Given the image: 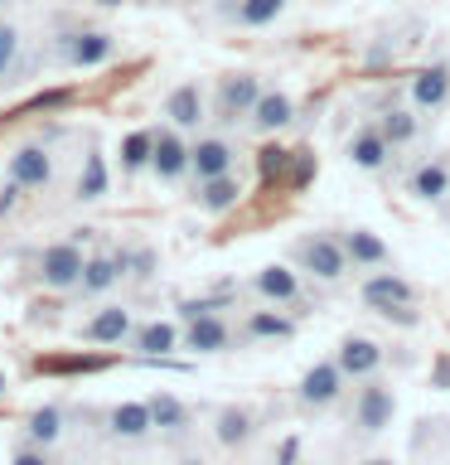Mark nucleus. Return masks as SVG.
Masks as SVG:
<instances>
[{
    "label": "nucleus",
    "mask_w": 450,
    "mask_h": 465,
    "mask_svg": "<svg viewBox=\"0 0 450 465\" xmlns=\"http://www.w3.org/2000/svg\"><path fill=\"white\" fill-rule=\"evenodd\" d=\"M363 301H368L377 315L397 320V325H412V320H416V311H412V305H416L412 282H402V276H392V272L368 276V282H363Z\"/></svg>",
    "instance_id": "f257e3e1"
},
{
    "label": "nucleus",
    "mask_w": 450,
    "mask_h": 465,
    "mask_svg": "<svg viewBox=\"0 0 450 465\" xmlns=\"http://www.w3.org/2000/svg\"><path fill=\"white\" fill-rule=\"evenodd\" d=\"M290 257H296L300 272L319 276V282H339V276L348 272V252L339 238H329V232H315V238H300L296 247H290Z\"/></svg>",
    "instance_id": "f03ea898"
},
{
    "label": "nucleus",
    "mask_w": 450,
    "mask_h": 465,
    "mask_svg": "<svg viewBox=\"0 0 450 465\" xmlns=\"http://www.w3.org/2000/svg\"><path fill=\"white\" fill-rule=\"evenodd\" d=\"M83 267H87V257L78 252V242H54L39 262V276L54 291H73V286H83Z\"/></svg>",
    "instance_id": "7ed1b4c3"
},
{
    "label": "nucleus",
    "mask_w": 450,
    "mask_h": 465,
    "mask_svg": "<svg viewBox=\"0 0 450 465\" xmlns=\"http://www.w3.org/2000/svg\"><path fill=\"white\" fill-rule=\"evenodd\" d=\"M344 392V369H339V359H325V363H315L310 373L296 383V398L305 407H329L334 398Z\"/></svg>",
    "instance_id": "20e7f679"
},
{
    "label": "nucleus",
    "mask_w": 450,
    "mask_h": 465,
    "mask_svg": "<svg viewBox=\"0 0 450 465\" xmlns=\"http://www.w3.org/2000/svg\"><path fill=\"white\" fill-rule=\"evenodd\" d=\"M112 58V35L102 29H78V35L64 39V64L68 68H97Z\"/></svg>",
    "instance_id": "39448f33"
},
{
    "label": "nucleus",
    "mask_w": 450,
    "mask_h": 465,
    "mask_svg": "<svg viewBox=\"0 0 450 465\" xmlns=\"http://www.w3.org/2000/svg\"><path fill=\"white\" fill-rule=\"evenodd\" d=\"M392 412H397V398H392V388H383V383L358 388L354 421H358L363 431H383V427H392Z\"/></svg>",
    "instance_id": "423d86ee"
},
{
    "label": "nucleus",
    "mask_w": 450,
    "mask_h": 465,
    "mask_svg": "<svg viewBox=\"0 0 450 465\" xmlns=\"http://www.w3.org/2000/svg\"><path fill=\"white\" fill-rule=\"evenodd\" d=\"M257 97H261L257 73H232V78H223V87H218V107H223L228 122H238V116H252Z\"/></svg>",
    "instance_id": "0eeeda50"
},
{
    "label": "nucleus",
    "mask_w": 450,
    "mask_h": 465,
    "mask_svg": "<svg viewBox=\"0 0 450 465\" xmlns=\"http://www.w3.org/2000/svg\"><path fill=\"white\" fill-rule=\"evenodd\" d=\"M10 180L20 184V189H44V184L54 180L49 151H44V145H20V151H15V160H10Z\"/></svg>",
    "instance_id": "6e6552de"
},
{
    "label": "nucleus",
    "mask_w": 450,
    "mask_h": 465,
    "mask_svg": "<svg viewBox=\"0 0 450 465\" xmlns=\"http://www.w3.org/2000/svg\"><path fill=\"white\" fill-rule=\"evenodd\" d=\"M334 359H339L344 378H373V373H377V363H383V344L363 340V334H348Z\"/></svg>",
    "instance_id": "1a4fd4ad"
},
{
    "label": "nucleus",
    "mask_w": 450,
    "mask_h": 465,
    "mask_svg": "<svg viewBox=\"0 0 450 465\" xmlns=\"http://www.w3.org/2000/svg\"><path fill=\"white\" fill-rule=\"evenodd\" d=\"M228 344H232V334H228V325H223V315H199V320H189L184 349H194V354H223Z\"/></svg>",
    "instance_id": "9d476101"
},
{
    "label": "nucleus",
    "mask_w": 450,
    "mask_h": 465,
    "mask_svg": "<svg viewBox=\"0 0 450 465\" xmlns=\"http://www.w3.org/2000/svg\"><path fill=\"white\" fill-rule=\"evenodd\" d=\"M189 170L199 174V180H213V174H228L232 170V145L223 136H203L194 145V160H189Z\"/></svg>",
    "instance_id": "9b49d317"
},
{
    "label": "nucleus",
    "mask_w": 450,
    "mask_h": 465,
    "mask_svg": "<svg viewBox=\"0 0 450 465\" xmlns=\"http://www.w3.org/2000/svg\"><path fill=\"white\" fill-rule=\"evenodd\" d=\"M387 136H383V126H363L354 141H348V160H354L358 170H383L387 165Z\"/></svg>",
    "instance_id": "f8f14e48"
},
{
    "label": "nucleus",
    "mask_w": 450,
    "mask_h": 465,
    "mask_svg": "<svg viewBox=\"0 0 450 465\" xmlns=\"http://www.w3.org/2000/svg\"><path fill=\"white\" fill-rule=\"evenodd\" d=\"M189 160H194V145H184L180 136H155L151 170L160 174V180H180V174L189 170Z\"/></svg>",
    "instance_id": "ddd939ff"
},
{
    "label": "nucleus",
    "mask_w": 450,
    "mask_h": 465,
    "mask_svg": "<svg viewBox=\"0 0 450 465\" xmlns=\"http://www.w3.org/2000/svg\"><path fill=\"white\" fill-rule=\"evenodd\" d=\"M107 427H112V436H126V441H136V436H145V431L155 427L151 402H116L112 417H107Z\"/></svg>",
    "instance_id": "4468645a"
},
{
    "label": "nucleus",
    "mask_w": 450,
    "mask_h": 465,
    "mask_svg": "<svg viewBox=\"0 0 450 465\" xmlns=\"http://www.w3.org/2000/svg\"><path fill=\"white\" fill-rule=\"evenodd\" d=\"M87 340L93 344H122L126 334H131V315H126V305H107V311H97L93 320H87Z\"/></svg>",
    "instance_id": "2eb2a0df"
},
{
    "label": "nucleus",
    "mask_w": 450,
    "mask_h": 465,
    "mask_svg": "<svg viewBox=\"0 0 450 465\" xmlns=\"http://www.w3.org/2000/svg\"><path fill=\"white\" fill-rule=\"evenodd\" d=\"M339 242H344L348 262H358V267H383V262H387V242L377 238V232L348 228V232H339Z\"/></svg>",
    "instance_id": "dca6fc26"
},
{
    "label": "nucleus",
    "mask_w": 450,
    "mask_h": 465,
    "mask_svg": "<svg viewBox=\"0 0 450 465\" xmlns=\"http://www.w3.org/2000/svg\"><path fill=\"white\" fill-rule=\"evenodd\" d=\"M450 97V68H421L412 78V102L416 107H441V102Z\"/></svg>",
    "instance_id": "f3484780"
},
{
    "label": "nucleus",
    "mask_w": 450,
    "mask_h": 465,
    "mask_svg": "<svg viewBox=\"0 0 450 465\" xmlns=\"http://www.w3.org/2000/svg\"><path fill=\"white\" fill-rule=\"evenodd\" d=\"M252 291H257V296H267V301H296L300 282H296V272H290V267H261L252 276Z\"/></svg>",
    "instance_id": "a211bd4d"
},
{
    "label": "nucleus",
    "mask_w": 450,
    "mask_h": 465,
    "mask_svg": "<svg viewBox=\"0 0 450 465\" xmlns=\"http://www.w3.org/2000/svg\"><path fill=\"white\" fill-rule=\"evenodd\" d=\"M290 116H296V107H290V97H286V93H261L247 122H252L257 131H281Z\"/></svg>",
    "instance_id": "6ab92c4d"
},
{
    "label": "nucleus",
    "mask_w": 450,
    "mask_h": 465,
    "mask_svg": "<svg viewBox=\"0 0 450 465\" xmlns=\"http://www.w3.org/2000/svg\"><path fill=\"white\" fill-rule=\"evenodd\" d=\"M131 344H136L141 354H170V349H180V330H174L170 320H151V325L131 330Z\"/></svg>",
    "instance_id": "aec40b11"
},
{
    "label": "nucleus",
    "mask_w": 450,
    "mask_h": 465,
    "mask_svg": "<svg viewBox=\"0 0 450 465\" xmlns=\"http://www.w3.org/2000/svg\"><path fill=\"white\" fill-rule=\"evenodd\" d=\"M406 189H412L416 199H426V203H435L441 194H450V170L441 165V160H431V165H421L412 180H406Z\"/></svg>",
    "instance_id": "412c9836"
},
{
    "label": "nucleus",
    "mask_w": 450,
    "mask_h": 465,
    "mask_svg": "<svg viewBox=\"0 0 450 465\" xmlns=\"http://www.w3.org/2000/svg\"><path fill=\"white\" fill-rule=\"evenodd\" d=\"M112 174H107V160H102V151H87L83 160V180H78V199L83 203H97L102 194H107Z\"/></svg>",
    "instance_id": "4be33fe9"
},
{
    "label": "nucleus",
    "mask_w": 450,
    "mask_h": 465,
    "mask_svg": "<svg viewBox=\"0 0 450 465\" xmlns=\"http://www.w3.org/2000/svg\"><path fill=\"white\" fill-rule=\"evenodd\" d=\"M24 431H29V441L34 446H54L58 436H64V407H39V412H29V421H24Z\"/></svg>",
    "instance_id": "5701e85b"
},
{
    "label": "nucleus",
    "mask_w": 450,
    "mask_h": 465,
    "mask_svg": "<svg viewBox=\"0 0 450 465\" xmlns=\"http://www.w3.org/2000/svg\"><path fill=\"white\" fill-rule=\"evenodd\" d=\"M238 180H232V174H213V180H203V189H199V203L209 213H223V209H232V203H238Z\"/></svg>",
    "instance_id": "b1692460"
},
{
    "label": "nucleus",
    "mask_w": 450,
    "mask_h": 465,
    "mask_svg": "<svg viewBox=\"0 0 450 465\" xmlns=\"http://www.w3.org/2000/svg\"><path fill=\"white\" fill-rule=\"evenodd\" d=\"M213 436H218V446H242L247 436H252V412H242V407H228V412H218Z\"/></svg>",
    "instance_id": "393cba45"
},
{
    "label": "nucleus",
    "mask_w": 450,
    "mask_h": 465,
    "mask_svg": "<svg viewBox=\"0 0 450 465\" xmlns=\"http://www.w3.org/2000/svg\"><path fill=\"white\" fill-rule=\"evenodd\" d=\"M165 112H170V122L174 126H199L203 122V107H199V87H174L170 102H165Z\"/></svg>",
    "instance_id": "a878e982"
},
{
    "label": "nucleus",
    "mask_w": 450,
    "mask_h": 465,
    "mask_svg": "<svg viewBox=\"0 0 450 465\" xmlns=\"http://www.w3.org/2000/svg\"><path fill=\"white\" fill-rule=\"evenodd\" d=\"M116 276H122V257H93L83 267V291H93V296H102Z\"/></svg>",
    "instance_id": "bb28decb"
},
{
    "label": "nucleus",
    "mask_w": 450,
    "mask_h": 465,
    "mask_svg": "<svg viewBox=\"0 0 450 465\" xmlns=\"http://www.w3.org/2000/svg\"><path fill=\"white\" fill-rule=\"evenodd\" d=\"M151 160H155V136L151 131H131V136L122 141V165L136 174L141 165H151Z\"/></svg>",
    "instance_id": "cd10ccee"
},
{
    "label": "nucleus",
    "mask_w": 450,
    "mask_h": 465,
    "mask_svg": "<svg viewBox=\"0 0 450 465\" xmlns=\"http://www.w3.org/2000/svg\"><path fill=\"white\" fill-rule=\"evenodd\" d=\"M290 330H296V325L281 320V315H271V311H252V315H247V334H252V340H286Z\"/></svg>",
    "instance_id": "c85d7f7f"
},
{
    "label": "nucleus",
    "mask_w": 450,
    "mask_h": 465,
    "mask_svg": "<svg viewBox=\"0 0 450 465\" xmlns=\"http://www.w3.org/2000/svg\"><path fill=\"white\" fill-rule=\"evenodd\" d=\"M377 126H383L387 145H406V141L416 136V116L406 112V107H392V112H387V116H383V122H377Z\"/></svg>",
    "instance_id": "c756f323"
},
{
    "label": "nucleus",
    "mask_w": 450,
    "mask_h": 465,
    "mask_svg": "<svg viewBox=\"0 0 450 465\" xmlns=\"http://www.w3.org/2000/svg\"><path fill=\"white\" fill-rule=\"evenodd\" d=\"M151 417H155V427H165V431H180L184 427V407L170 398V392H155L151 398Z\"/></svg>",
    "instance_id": "7c9ffc66"
},
{
    "label": "nucleus",
    "mask_w": 450,
    "mask_h": 465,
    "mask_svg": "<svg viewBox=\"0 0 450 465\" xmlns=\"http://www.w3.org/2000/svg\"><path fill=\"white\" fill-rule=\"evenodd\" d=\"M286 10V0H242V25H271L276 15Z\"/></svg>",
    "instance_id": "2f4dec72"
},
{
    "label": "nucleus",
    "mask_w": 450,
    "mask_h": 465,
    "mask_svg": "<svg viewBox=\"0 0 450 465\" xmlns=\"http://www.w3.org/2000/svg\"><path fill=\"white\" fill-rule=\"evenodd\" d=\"M44 373H87V369H107V359L87 354V359H44L39 363Z\"/></svg>",
    "instance_id": "473e14b6"
},
{
    "label": "nucleus",
    "mask_w": 450,
    "mask_h": 465,
    "mask_svg": "<svg viewBox=\"0 0 450 465\" xmlns=\"http://www.w3.org/2000/svg\"><path fill=\"white\" fill-rule=\"evenodd\" d=\"M15 54H20V29H15V25H0V83H5Z\"/></svg>",
    "instance_id": "72a5a7b5"
},
{
    "label": "nucleus",
    "mask_w": 450,
    "mask_h": 465,
    "mask_svg": "<svg viewBox=\"0 0 450 465\" xmlns=\"http://www.w3.org/2000/svg\"><path fill=\"white\" fill-rule=\"evenodd\" d=\"M228 305V296H203V301H180V315L184 320H199V315H218Z\"/></svg>",
    "instance_id": "f704fd0d"
},
{
    "label": "nucleus",
    "mask_w": 450,
    "mask_h": 465,
    "mask_svg": "<svg viewBox=\"0 0 450 465\" xmlns=\"http://www.w3.org/2000/svg\"><path fill=\"white\" fill-rule=\"evenodd\" d=\"M286 155H290V151H281V145H267V151H261V174H267V180H276V170H281Z\"/></svg>",
    "instance_id": "c9c22d12"
},
{
    "label": "nucleus",
    "mask_w": 450,
    "mask_h": 465,
    "mask_svg": "<svg viewBox=\"0 0 450 465\" xmlns=\"http://www.w3.org/2000/svg\"><path fill=\"white\" fill-rule=\"evenodd\" d=\"M300 460V436H286L281 441V456H276V465H296Z\"/></svg>",
    "instance_id": "e433bc0d"
},
{
    "label": "nucleus",
    "mask_w": 450,
    "mask_h": 465,
    "mask_svg": "<svg viewBox=\"0 0 450 465\" xmlns=\"http://www.w3.org/2000/svg\"><path fill=\"white\" fill-rule=\"evenodd\" d=\"M10 465H49V456H44V450H15Z\"/></svg>",
    "instance_id": "4c0bfd02"
},
{
    "label": "nucleus",
    "mask_w": 450,
    "mask_h": 465,
    "mask_svg": "<svg viewBox=\"0 0 450 465\" xmlns=\"http://www.w3.org/2000/svg\"><path fill=\"white\" fill-rule=\"evenodd\" d=\"M15 194H20V184H15V180H10L5 189H0V213H5V209H10V203H15Z\"/></svg>",
    "instance_id": "58836bf2"
},
{
    "label": "nucleus",
    "mask_w": 450,
    "mask_h": 465,
    "mask_svg": "<svg viewBox=\"0 0 450 465\" xmlns=\"http://www.w3.org/2000/svg\"><path fill=\"white\" fill-rule=\"evenodd\" d=\"M435 383L450 388V359H435Z\"/></svg>",
    "instance_id": "ea45409f"
},
{
    "label": "nucleus",
    "mask_w": 450,
    "mask_h": 465,
    "mask_svg": "<svg viewBox=\"0 0 450 465\" xmlns=\"http://www.w3.org/2000/svg\"><path fill=\"white\" fill-rule=\"evenodd\" d=\"M97 5H107V10H112V5H126V0H97Z\"/></svg>",
    "instance_id": "a19ab883"
},
{
    "label": "nucleus",
    "mask_w": 450,
    "mask_h": 465,
    "mask_svg": "<svg viewBox=\"0 0 450 465\" xmlns=\"http://www.w3.org/2000/svg\"><path fill=\"white\" fill-rule=\"evenodd\" d=\"M363 465H392V460H363Z\"/></svg>",
    "instance_id": "79ce46f5"
},
{
    "label": "nucleus",
    "mask_w": 450,
    "mask_h": 465,
    "mask_svg": "<svg viewBox=\"0 0 450 465\" xmlns=\"http://www.w3.org/2000/svg\"><path fill=\"white\" fill-rule=\"evenodd\" d=\"M0 392H5V373H0Z\"/></svg>",
    "instance_id": "37998d69"
},
{
    "label": "nucleus",
    "mask_w": 450,
    "mask_h": 465,
    "mask_svg": "<svg viewBox=\"0 0 450 465\" xmlns=\"http://www.w3.org/2000/svg\"><path fill=\"white\" fill-rule=\"evenodd\" d=\"M141 5H145V0H141Z\"/></svg>",
    "instance_id": "c03bdc74"
}]
</instances>
